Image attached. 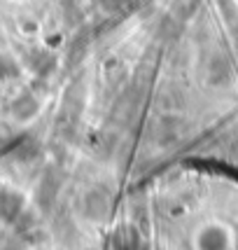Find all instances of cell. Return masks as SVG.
<instances>
[{"label":"cell","instance_id":"obj_1","mask_svg":"<svg viewBox=\"0 0 238 250\" xmlns=\"http://www.w3.org/2000/svg\"><path fill=\"white\" fill-rule=\"evenodd\" d=\"M23 213V201L17 192L10 189H0V220L14 222Z\"/></svg>","mask_w":238,"mask_h":250},{"label":"cell","instance_id":"obj_2","mask_svg":"<svg viewBox=\"0 0 238 250\" xmlns=\"http://www.w3.org/2000/svg\"><path fill=\"white\" fill-rule=\"evenodd\" d=\"M112 246H115V250H138L140 239L133 227H119L112 236Z\"/></svg>","mask_w":238,"mask_h":250},{"label":"cell","instance_id":"obj_3","mask_svg":"<svg viewBox=\"0 0 238 250\" xmlns=\"http://www.w3.org/2000/svg\"><path fill=\"white\" fill-rule=\"evenodd\" d=\"M108 196L103 194V192H89L87 199H84V208H87V213L91 218H105V213H108Z\"/></svg>","mask_w":238,"mask_h":250},{"label":"cell","instance_id":"obj_4","mask_svg":"<svg viewBox=\"0 0 238 250\" xmlns=\"http://www.w3.org/2000/svg\"><path fill=\"white\" fill-rule=\"evenodd\" d=\"M56 192H59V180H56L52 173H47L40 183V192H38V201L42 208H49L52 201L56 199Z\"/></svg>","mask_w":238,"mask_h":250},{"label":"cell","instance_id":"obj_5","mask_svg":"<svg viewBox=\"0 0 238 250\" xmlns=\"http://www.w3.org/2000/svg\"><path fill=\"white\" fill-rule=\"evenodd\" d=\"M12 110H14V115H17L19 120H28V117H33V115L38 112V101L33 96H28V94H23L21 98L14 101Z\"/></svg>","mask_w":238,"mask_h":250},{"label":"cell","instance_id":"obj_6","mask_svg":"<svg viewBox=\"0 0 238 250\" xmlns=\"http://www.w3.org/2000/svg\"><path fill=\"white\" fill-rule=\"evenodd\" d=\"M12 73H14V65H12L7 59H2V56H0V77L12 75Z\"/></svg>","mask_w":238,"mask_h":250},{"label":"cell","instance_id":"obj_7","mask_svg":"<svg viewBox=\"0 0 238 250\" xmlns=\"http://www.w3.org/2000/svg\"><path fill=\"white\" fill-rule=\"evenodd\" d=\"M2 250H21V246H19V248H17V246H14V243H10V246H5V248Z\"/></svg>","mask_w":238,"mask_h":250}]
</instances>
